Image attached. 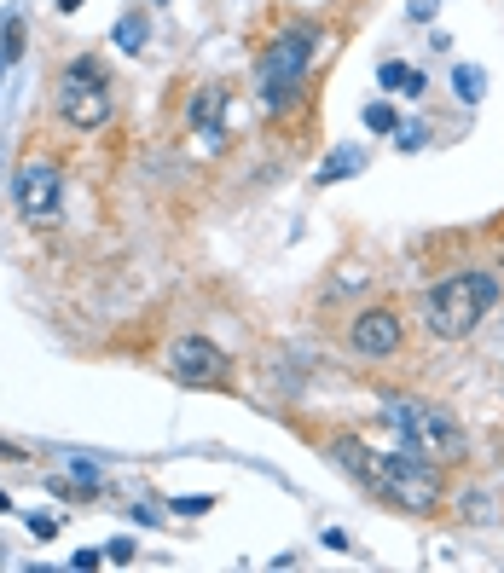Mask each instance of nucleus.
<instances>
[{
    "mask_svg": "<svg viewBox=\"0 0 504 573\" xmlns=\"http://www.w3.org/2000/svg\"><path fill=\"white\" fill-rule=\"evenodd\" d=\"M336 464L348 469L360 487H371L377 498H389V504H400V510H412V516H429V510H441V464H429V458H418V452H371L365 440L354 435H336L331 440Z\"/></svg>",
    "mask_w": 504,
    "mask_h": 573,
    "instance_id": "f257e3e1",
    "label": "nucleus"
},
{
    "mask_svg": "<svg viewBox=\"0 0 504 573\" xmlns=\"http://www.w3.org/2000/svg\"><path fill=\"white\" fill-rule=\"evenodd\" d=\"M504 296V278L493 267H470V273H452L441 284H429V296H423V330L429 336H441V342H464V336H476L481 319L499 307Z\"/></svg>",
    "mask_w": 504,
    "mask_h": 573,
    "instance_id": "f03ea898",
    "label": "nucleus"
},
{
    "mask_svg": "<svg viewBox=\"0 0 504 573\" xmlns=\"http://www.w3.org/2000/svg\"><path fill=\"white\" fill-rule=\"evenodd\" d=\"M319 47H325V29H319V24L279 29V35L261 47V58H255V99H261L267 110H284L296 93H302V82H308Z\"/></svg>",
    "mask_w": 504,
    "mask_h": 573,
    "instance_id": "7ed1b4c3",
    "label": "nucleus"
},
{
    "mask_svg": "<svg viewBox=\"0 0 504 573\" xmlns=\"http://www.w3.org/2000/svg\"><path fill=\"white\" fill-rule=\"evenodd\" d=\"M383 417H389V429L400 435V446L418 452V458H429V464H464V458H470L464 423H458L452 411L429 406V400H389Z\"/></svg>",
    "mask_w": 504,
    "mask_h": 573,
    "instance_id": "20e7f679",
    "label": "nucleus"
},
{
    "mask_svg": "<svg viewBox=\"0 0 504 573\" xmlns=\"http://www.w3.org/2000/svg\"><path fill=\"white\" fill-rule=\"evenodd\" d=\"M111 110H116L111 70L93 53H76L64 64V76H58V122L76 128V134H99V128L111 122Z\"/></svg>",
    "mask_w": 504,
    "mask_h": 573,
    "instance_id": "39448f33",
    "label": "nucleus"
},
{
    "mask_svg": "<svg viewBox=\"0 0 504 573\" xmlns=\"http://www.w3.org/2000/svg\"><path fill=\"white\" fill-rule=\"evenodd\" d=\"M12 203H18V215H24L29 226H53L58 203H64V174H58V163H47V157L18 163V174H12Z\"/></svg>",
    "mask_w": 504,
    "mask_h": 573,
    "instance_id": "423d86ee",
    "label": "nucleus"
},
{
    "mask_svg": "<svg viewBox=\"0 0 504 573\" xmlns=\"http://www.w3.org/2000/svg\"><path fill=\"white\" fill-rule=\"evenodd\" d=\"M168 377L186 382V388H226V377H232V359L209 342V336H180V342H168Z\"/></svg>",
    "mask_w": 504,
    "mask_h": 573,
    "instance_id": "0eeeda50",
    "label": "nucleus"
},
{
    "mask_svg": "<svg viewBox=\"0 0 504 573\" xmlns=\"http://www.w3.org/2000/svg\"><path fill=\"white\" fill-rule=\"evenodd\" d=\"M348 354L360 359H389L400 354V342H406V319L394 313V307H365V313H354L348 319Z\"/></svg>",
    "mask_w": 504,
    "mask_h": 573,
    "instance_id": "6e6552de",
    "label": "nucleus"
},
{
    "mask_svg": "<svg viewBox=\"0 0 504 573\" xmlns=\"http://www.w3.org/2000/svg\"><path fill=\"white\" fill-rule=\"evenodd\" d=\"M221 110H226V87H197L192 128L203 134V145H215V139H221Z\"/></svg>",
    "mask_w": 504,
    "mask_h": 573,
    "instance_id": "1a4fd4ad",
    "label": "nucleus"
},
{
    "mask_svg": "<svg viewBox=\"0 0 504 573\" xmlns=\"http://www.w3.org/2000/svg\"><path fill=\"white\" fill-rule=\"evenodd\" d=\"M377 82L389 87V93H406V99H418V93H423V70H412V64L389 58V64L377 70Z\"/></svg>",
    "mask_w": 504,
    "mask_h": 573,
    "instance_id": "9d476101",
    "label": "nucleus"
},
{
    "mask_svg": "<svg viewBox=\"0 0 504 573\" xmlns=\"http://www.w3.org/2000/svg\"><path fill=\"white\" fill-rule=\"evenodd\" d=\"M354 168H365V151L360 145H336L331 157L319 163V186H336L342 174H354Z\"/></svg>",
    "mask_w": 504,
    "mask_h": 573,
    "instance_id": "9b49d317",
    "label": "nucleus"
},
{
    "mask_svg": "<svg viewBox=\"0 0 504 573\" xmlns=\"http://www.w3.org/2000/svg\"><path fill=\"white\" fill-rule=\"evenodd\" d=\"M116 47H122V53H140V47H145V24H140V18H122V24H116Z\"/></svg>",
    "mask_w": 504,
    "mask_h": 573,
    "instance_id": "f8f14e48",
    "label": "nucleus"
},
{
    "mask_svg": "<svg viewBox=\"0 0 504 573\" xmlns=\"http://www.w3.org/2000/svg\"><path fill=\"white\" fill-rule=\"evenodd\" d=\"M452 87L476 105V99H481V70H476V64H458V70H452Z\"/></svg>",
    "mask_w": 504,
    "mask_h": 573,
    "instance_id": "ddd939ff",
    "label": "nucleus"
},
{
    "mask_svg": "<svg viewBox=\"0 0 504 573\" xmlns=\"http://www.w3.org/2000/svg\"><path fill=\"white\" fill-rule=\"evenodd\" d=\"M365 128H377V134H394L400 122H394V110L383 105V99H377V105H365Z\"/></svg>",
    "mask_w": 504,
    "mask_h": 573,
    "instance_id": "4468645a",
    "label": "nucleus"
},
{
    "mask_svg": "<svg viewBox=\"0 0 504 573\" xmlns=\"http://www.w3.org/2000/svg\"><path fill=\"white\" fill-rule=\"evenodd\" d=\"M394 145H400V151H423V145H429V128H423V122H406V128L394 134Z\"/></svg>",
    "mask_w": 504,
    "mask_h": 573,
    "instance_id": "2eb2a0df",
    "label": "nucleus"
},
{
    "mask_svg": "<svg viewBox=\"0 0 504 573\" xmlns=\"http://www.w3.org/2000/svg\"><path fill=\"white\" fill-rule=\"evenodd\" d=\"M209 504H215V498H174V510H180V516H203Z\"/></svg>",
    "mask_w": 504,
    "mask_h": 573,
    "instance_id": "dca6fc26",
    "label": "nucleus"
},
{
    "mask_svg": "<svg viewBox=\"0 0 504 573\" xmlns=\"http://www.w3.org/2000/svg\"><path fill=\"white\" fill-rule=\"evenodd\" d=\"M105 556H111V562H134V539H116V545H105Z\"/></svg>",
    "mask_w": 504,
    "mask_h": 573,
    "instance_id": "f3484780",
    "label": "nucleus"
},
{
    "mask_svg": "<svg viewBox=\"0 0 504 573\" xmlns=\"http://www.w3.org/2000/svg\"><path fill=\"white\" fill-rule=\"evenodd\" d=\"M29 527H35V539H53V533H58V521H53V516H35Z\"/></svg>",
    "mask_w": 504,
    "mask_h": 573,
    "instance_id": "a211bd4d",
    "label": "nucleus"
},
{
    "mask_svg": "<svg viewBox=\"0 0 504 573\" xmlns=\"http://www.w3.org/2000/svg\"><path fill=\"white\" fill-rule=\"evenodd\" d=\"M0 464H24V452L18 446H0Z\"/></svg>",
    "mask_w": 504,
    "mask_h": 573,
    "instance_id": "6ab92c4d",
    "label": "nucleus"
},
{
    "mask_svg": "<svg viewBox=\"0 0 504 573\" xmlns=\"http://www.w3.org/2000/svg\"><path fill=\"white\" fill-rule=\"evenodd\" d=\"M58 6H64V12H76V6H82V0H58Z\"/></svg>",
    "mask_w": 504,
    "mask_h": 573,
    "instance_id": "aec40b11",
    "label": "nucleus"
}]
</instances>
